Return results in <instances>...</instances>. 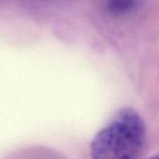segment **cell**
<instances>
[{"label": "cell", "mask_w": 159, "mask_h": 159, "mask_svg": "<svg viewBox=\"0 0 159 159\" xmlns=\"http://www.w3.org/2000/svg\"><path fill=\"white\" fill-rule=\"evenodd\" d=\"M145 140V125L131 108L121 109L94 137L93 159H138Z\"/></svg>", "instance_id": "obj_1"}, {"label": "cell", "mask_w": 159, "mask_h": 159, "mask_svg": "<svg viewBox=\"0 0 159 159\" xmlns=\"http://www.w3.org/2000/svg\"><path fill=\"white\" fill-rule=\"evenodd\" d=\"M140 0H105L107 12L116 17H122L132 13L139 6Z\"/></svg>", "instance_id": "obj_2"}, {"label": "cell", "mask_w": 159, "mask_h": 159, "mask_svg": "<svg viewBox=\"0 0 159 159\" xmlns=\"http://www.w3.org/2000/svg\"><path fill=\"white\" fill-rule=\"evenodd\" d=\"M148 159H159V155L157 156H155V157H150V158Z\"/></svg>", "instance_id": "obj_3"}]
</instances>
